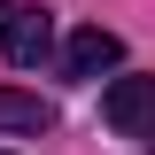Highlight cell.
I'll return each mask as SVG.
<instances>
[{
	"label": "cell",
	"instance_id": "cell-1",
	"mask_svg": "<svg viewBox=\"0 0 155 155\" xmlns=\"http://www.w3.org/2000/svg\"><path fill=\"white\" fill-rule=\"evenodd\" d=\"M0 54L16 62V70H39V62L54 54V16L39 0H0Z\"/></svg>",
	"mask_w": 155,
	"mask_h": 155
},
{
	"label": "cell",
	"instance_id": "cell-2",
	"mask_svg": "<svg viewBox=\"0 0 155 155\" xmlns=\"http://www.w3.org/2000/svg\"><path fill=\"white\" fill-rule=\"evenodd\" d=\"M101 124H109L116 140H155V78H109Z\"/></svg>",
	"mask_w": 155,
	"mask_h": 155
},
{
	"label": "cell",
	"instance_id": "cell-3",
	"mask_svg": "<svg viewBox=\"0 0 155 155\" xmlns=\"http://www.w3.org/2000/svg\"><path fill=\"white\" fill-rule=\"evenodd\" d=\"M116 62H124V39L101 31V23L70 31V47H62V70H70V78H101V70H116Z\"/></svg>",
	"mask_w": 155,
	"mask_h": 155
},
{
	"label": "cell",
	"instance_id": "cell-4",
	"mask_svg": "<svg viewBox=\"0 0 155 155\" xmlns=\"http://www.w3.org/2000/svg\"><path fill=\"white\" fill-rule=\"evenodd\" d=\"M0 132H54V101H39V93H23V85H0Z\"/></svg>",
	"mask_w": 155,
	"mask_h": 155
}]
</instances>
